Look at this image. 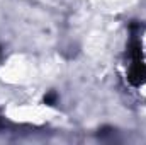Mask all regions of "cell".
<instances>
[{"label":"cell","instance_id":"1","mask_svg":"<svg viewBox=\"0 0 146 145\" xmlns=\"http://www.w3.org/2000/svg\"><path fill=\"white\" fill-rule=\"evenodd\" d=\"M44 103H46V104H54V103H56V96H54V94H48V96L44 97Z\"/></svg>","mask_w":146,"mask_h":145}]
</instances>
